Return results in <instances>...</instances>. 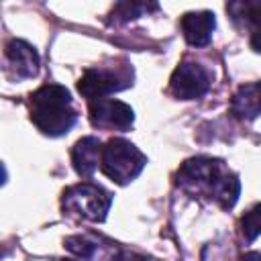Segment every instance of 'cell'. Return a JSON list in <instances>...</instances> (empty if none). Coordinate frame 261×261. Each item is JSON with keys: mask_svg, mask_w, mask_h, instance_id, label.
I'll list each match as a JSON object with an SVG mask.
<instances>
[{"mask_svg": "<svg viewBox=\"0 0 261 261\" xmlns=\"http://www.w3.org/2000/svg\"><path fill=\"white\" fill-rule=\"evenodd\" d=\"M177 184L192 194H206L222 208H232L239 200L241 181L222 165V161L210 157H194L181 163L177 169Z\"/></svg>", "mask_w": 261, "mask_h": 261, "instance_id": "cell-1", "label": "cell"}, {"mask_svg": "<svg viewBox=\"0 0 261 261\" xmlns=\"http://www.w3.org/2000/svg\"><path fill=\"white\" fill-rule=\"evenodd\" d=\"M75 110L71 108V94L59 84H45L31 96V120L49 137H61L75 124Z\"/></svg>", "mask_w": 261, "mask_h": 261, "instance_id": "cell-2", "label": "cell"}, {"mask_svg": "<svg viewBox=\"0 0 261 261\" xmlns=\"http://www.w3.org/2000/svg\"><path fill=\"white\" fill-rule=\"evenodd\" d=\"M147 157L126 139L114 137L102 147V171L116 184L124 186L133 181L145 167Z\"/></svg>", "mask_w": 261, "mask_h": 261, "instance_id": "cell-3", "label": "cell"}, {"mask_svg": "<svg viewBox=\"0 0 261 261\" xmlns=\"http://www.w3.org/2000/svg\"><path fill=\"white\" fill-rule=\"evenodd\" d=\"M110 204H112L110 192L90 181L69 186L61 196V208L67 214H75L92 222H102L110 210Z\"/></svg>", "mask_w": 261, "mask_h": 261, "instance_id": "cell-4", "label": "cell"}, {"mask_svg": "<svg viewBox=\"0 0 261 261\" xmlns=\"http://www.w3.org/2000/svg\"><path fill=\"white\" fill-rule=\"evenodd\" d=\"M133 71L128 69H104V67H96V69H88L80 82H77V90L84 98H88L90 102L94 100H102L108 94L120 92L124 88H128L133 82Z\"/></svg>", "mask_w": 261, "mask_h": 261, "instance_id": "cell-5", "label": "cell"}, {"mask_svg": "<svg viewBox=\"0 0 261 261\" xmlns=\"http://www.w3.org/2000/svg\"><path fill=\"white\" fill-rule=\"evenodd\" d=\"M210 88V73L194 61H184L175 67L169 80V90L175 98L196 100L202 98Z\"/></svg>", "mask_w": 261, "mask_h": 261, "instance_id": "cell-6", "label": "cell"}, {"mask_svg": "<svg viewBox=\"0 0 261 261\" xmlns=\"http://www.w3.org/2000/svg\"><path fill=\"white\" fill-rule=\"evenodd\" d=\"M133 120H135L133 108L120 100L102 98V100L90 102V122L98 128L126 130L130 128Z\"/></svg>", "mask_w": 261, "mask_h": 261, "instance_id": "cell-7", "label": "cell"}, {"mask_svg": "<svg viewBox=\"0 0 261 261\" xmlns=\"http://www.w3.org/2000/svg\"><path fill=\"white\" fill-rule=\"evenodd\" d=\"M181 33L186 37V41L194 47H204L210 43L214 27H216V18L212 12L208 10H200V12H186L181 16Z\"/></svg>", "mask_w": 261, "mask_h": 261, "instance_id": "cell-8", "label": "cell"}, {"mask_svg": "<svg viewBox=\"0 0 261 261\" xmlns=\"http://www.w3.org/2000/svg\"><path fill=\"white\" fill-rule=\"evenodd\" d=\"M6 59L18 77H33L39 71V53L33 45L20 39H12L6 45Z\"/></svg>", "mask_w": 261, "mask_h": 261, "instance_id": "cell-9", "label": "cell"}, {"mask_svg": "<svg viewBox=\"0 0 261 261\" xmlns=\"http://www.w3.org/2000/svg\"><path fill=\"white\" fill-rule=\"evenodd\" d=\"M102 161V145L96 137H82L71 149V163L77 175L90 177Z\"/></svg>", "mask_w": 261, "mask_h": 261, "instance_id": "cell-10", "label": "cell"}, {"mask_svg": "<svg viewBox=\"0 0 261 261\" xmlns=\"http://www.w3.org/2000/svg\"><path fill=\"white\" fill-rule=\"evenodd\" d=\"M230 112L241 120L261 116V82L243 84L230 100Z\"/></svg>", "mask_w": 261, "mask_h": 261, "instance_id": "cell-11", "label": "cell"}, {"mask_svg": "<svg viewBox=\"0 0 261 261\" xmlns=\"http://www.w3.org/2000/svg\"><path fill=\"white\" fill-rule=\"evenodd\" d=\"M234 20H245V24H253L255 31L261 29V2H232L226 6Z\"/></svg>", "mask_w": 261, "mask_h": 261, "instance_id": "cell-12", "label": "cell"}, {"mask_svg": "<svg viewBox=\"0 0 261 261\" xmlns=\"http://www.w3.org/2000/svg\"><path fill=\"white\" fill-rule=\"evenodd\" d=\"M149 8H157V6L155 4H151V6L149 4H139V2H118L110 12V16H112L110 22H128L133 18L141 16Z\"/></svg>", "mask_w": 261, "mask_h": 261, "instance_id": "cell-13", "label": "cell"}, {"mask_svg": "<svg viewBox=\"0 0 261 261\" xmlns=\"http://www.w3.org/2000/svg\"><path fill=\"white\" fill-rule=\"evenodd\" d=\"M241 232L247 241H255L261 234V202L247 210L241 218Z\"/></svg>", "mask_w": 261, "mask_h": 261, "instance_id": "cell-14", "label": "cell"}, {"mask_svg": "<svg viewBox=\"0 0 261 261\" xmlns=\"http://www.w3.org/2000/svg\"><path fill=\"white\" fill-rule=\"evenodd\" d=\"M65 249L69 251V253H73L75 257H82V259H90L92 255H94V251H96V243L92 241V239H88V237H82V234H73V237H67L65 239Z\"/></svg>", "mask_w": 261, "mask_h": 261, "instance_id": "cell-15", "label": "cell"}, {"mask_svg": "<svg viewBox=\"0 0 261 261\" xmlns=\"http://www.w3.org/2000/svg\"><path fill=\"white\" fill-rule=\"evenodd\" d=\"M110 261H149V259H147L145 255H141V253L120 249V251H116V253L112 255V259H110Z\"/></svg>", "mask_w": 261, "mask_h": 261, "instance_id": "cell-16", "label": "cell"}, {"mask_svg": "<svg viewBox=\"0 0 261 261\" xmlns=\"http://www.w3.org/2000/svg\"><path fill=\"white\" fill-rule=\"evenodd\" d=\"M251 49L261 53V29L253 31V35H251Z\"/></svg>", "mask_w": 261, "mask_h": 261, "instance_id": "cell-17", "label": "cell"}, {"mask_svg": "<svg viewBox=\"0 0 261 261\" xmlns=\"http://www.w3.org/2000/svg\"><path fill=\"white\" fill-rule=\"evenodd\" d=\"M241 261H261V253H247L241 257Z\"/></svg>", "mask_w": 261, "mask_h": 261, "instance_id": "cell-18", "label": "cell"}, {"mask_svg": "<svg viewBox=\"0 0 261 261\" xmlns=\"http://www.w3.org/2000/svg\"><path fill=\"white\" fill-rule=\"evenodd\" d=\"M57 261H73V259H57Z\"/></svg>", "mask_w": 261, "mask_h": 261, "instance_id": "cell-19", "label": "cell"}]
</instances>
